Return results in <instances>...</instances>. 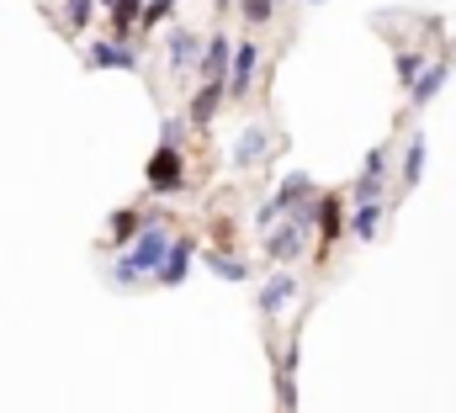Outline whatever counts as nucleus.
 Returning a JSON list of instances; mask_svg holds the SVG:
<instances>
[{
    "label": "nucleus",
    "mask_w": 456,
    "mask_h": 413,
    "mask_svg": "<svg viewBox=\"0 0 456 413\" xmlns=\"http://www.w3.org/2000/svg\"><path fill=\"white\" fill-rule=\"evenodd\" d=\"M271 11H276V0H244V21H255V27H260Z\"/></svg>",
    "instance_id": "18"
},
{
    "label": "nucleus",
    "mask_w": 456,
    "mask_h": 413,
    "mask_svg": "<svg viewBox=\"0 0 456 413\" xmlns=\"http://www.w3.org/2000/svg\"><path fill=\"white\" fill-rule=\"evenodd\" d=\"M265 149H271V138H265V127H249V133H244V143L233 149V165L244 170V165H255V159H260Z\"/></svg>",
    "instance_id": "7"
},
{
    "label": "nucleus",
    "mask_w": 456,
    "mask_h": 413,
    "mask_svg": "<svg viewBox=\"0 0 456 413\" xmlns=\"http://www.w3.org/2000/svg\"><path fill=\"white\" fill-rule=\"evenodd\" d=\"M218 101H224V85H218V80H213V85H208V91H202V96H197V101H191V122H197V127H202V122H208V117H213V111H218Z\"/></svg>",
    "instance_id": "10"
},
{
    "label": "nucleus",
    "mask_w": 456,
    "mask_h": 413,
    "mask_svg": "<svg viewBox=\"0 0 456 413\" xmlns=\"http://www.w3.org/2000/svg\"><path fill=\"white\" fill-rule=\"evenodd\" d=\"M181 181H186L181 154H175V143H165V149L154 154V165H149V186H154V191H175Z\"/></svg>",
    "instance_id": "3"
},
{
    "label": "nucleus",
    "mask_w": 456,
    "mask_h": 413,
    "mask_svg": "<svg viewBox=\"0 0 456 413\" xmlns=\"http://www.w3.org/2000/svg\"><path fill=\"white\" fill-rule=\"evenodd\" d=\"M446 69H452V64H436V69H425V80L414 85V106H425L436 91H441V85H446Z\"/></svg>",
    "instance_id": "11"
},
{
    "label": "nucleus",
    "mask_w": 456,
    "mask_h": 413,
    "mask_svg": "<svg viewBox=\"0 0 456 413\" xmlns=\"http://www.w3.org/2000/svg\"><path fill=\"white\" fill-rule=\"evenodd\" d=\"M91 21V0H69V27H86Z\"/></svg>",
    "instance_id": "21"
},
{
    "label": "nucleus",
    "mask_w": 456,
    "mask_h": 413,
    "mask_svg": "<svg viewBox=\"0 0 456 413\" xmlns=\"http://www.w3.org/2000/svg\"><path fill=\"white\" fill-rule=\"evenodd\" d=\"M292 292H297V281H292V276H276V281L260 292V308H265V312H281V303H287Z\"/></svg>",
    "instance_id": "9"
},
{
    "label": "nucleus",
    "mask_w": 456,
    "mask_h": 413,
    "mask_svg": "<svg viewBox=\"0 0 456 413\" xmlns=\"http://www.w3.org/2000/svg\"><path fill=\"white\" fill-rule=\"evenodd\" d=\"M377 223H382V212H377V206H361V212L350 217V233H355V239H371Z\"/></svg>",
    "instance_id": "14"
},
{
    "label": "nucleus",
    "mask_w": 456,
    "mask_h": 413,
    "mask_svg": "<svg viewBox=\"0 0 456 413\" xmlns=\"http://www.w3.org/2000/svg\"><path fill=\"white\" fill-rule=\"evenodd\" d=\"M224 64H228V37H213V43H208V59H202V69L218 80V75H224Z\"/></svg>",
    "instance_id": "12"
},
{
    "label": "nucleus",
    "mask_w": 456,
    "mask_h": 413,
    "mask_svg": "<svg viewBox=\"0 0 456 413\" xmlns=\"http://www.w3.org/2000/svg\"><path fill=\"white\" fill-rule=\"evenodd\" d=\"M91 64H96V69H138L133 48H122V43H96V48H91Z\"/></svg>",
    "instance_id": "4"
},
{
    "label": "nucleus",
    "mask_w": 456,
    "mask_h": 413,
    "mask_svg": "<svg viewBox=\"0 0 456 413\" xmlns=\"http://www.w3.org/2000/svg\"><path fill=\"white\" fill-rule=\"evenodd\" d=\"M319 233H324V239L340 233V202H335V197H324V206H319Z\"/></svg>",
    "instance_id": "15"
},
{
    "label": "nucleus",
    "mask_w": 456,
    "mask_h": 413,
    "mask_svg": "<svg viewBox=\"0 0 456 413\" xmlns=\"http://www.w3.org/2000/svg\"><path fill=\"white\" fill-rule=\"evenodd\" d=\"M303 239H308V206H297L292 223H271V228H265V255H271V260H292V255L303 249Z\"/></svg>",
    "instance_id": "2"
},
{
    "label": "nucleus",
    "mask_w": 456,
    "mask_h": 413,
    "mask_svg": "<svg viewBox=\"0 0 456 413\" xmlns=\"http://www.w3.org/2000/svg\"><path fill=\"white\" fill-rule=\"evenodd\" d=\"M255 64H260V48H255V43H244V48L233 53V85H228L233 96H244V91H249V75H255Z\"/></svg>",
    "instance_id": "5"
},
{
    "label": "nucleus",
    "mask_w": 456,
    "mask_h": 413,
    "mask_svg": "<svg viewBox=\"0 0 456 413\" xmlns=\"http://www.w3.org/2000/svg\"><path fill=\"white\" fill-rule=\"evenodd\" d=\"M170 16V0H154V5H143V27H154V21H165Z\"/></svg>",
    "instance_id": "20"
},
{
    "label": "nucleus",
    "mask_w": 456,
    "mask_h": 413,
    "mask_svg": "<svg viewBox=\"0 0 456 413\" xmlns=\"http://www.w3.org/2000/svg\"><path fill=\"white\" fill-rule=\"evenodd\" d=\"M112 233H117V239H133V233H138V217H133V212H117Z\"/></svg>",
    "instance_id": "19"
},
{
    "label": "nucleus",
    "mask_w": 456,
    "mask_h": 413,
    "mask_svg": "<svg viewBox=\"0 0 456 413\" xmlns=\"http://www.w3.org/2000/svg\"><path fill=\"white\" fill-rule=\"evenodd\" d=\"M165 244H170V228H165V217H149V228H143V239H138V244H133V255L122 260L127 271H117L112 281H133V276H149V271H154V265H159V260L170 255Z\"/></svg>",
    "instance_id": "1"
},
{
    "label": "nucleus",
    "mask_w": 456,
    "mask_h": 413,
    "mask_svg": "<svg viewBox=\"0 0 456 413\" xmlns=\"http://www.w3.org/2000/svg\"><path fill=\"white\" fill-rule=\"evenodd\" d=\"M419 69H425V53H403V59H398V75H403V80H425Z\"/></svg>",
    "instance_id": "17"
},
{
    "label": "nucleus",
    "mask_w": 456,
    "mask_h": 413,
    "mask_svg": "<svg viewBox=\"0 0 456 413\" xmlns=\"http://www.w3.org/2000/svg\"><path fill=\"white\" fill-rule=\"evenodd\" d=\"M419 170H425V138H414V143H409V159H403V186H414V181H419Z\"/></svg>",
    "instance_id": "13"
},
{
    "label": "nucleus",
    "mask_w": 456,
    "mask_h": 413,
    "mask_svg": "<svg viewBox=\"0 0 456 413\" xmlns=\"http://www.w3.org/2000/svg\"><path fill=\"white\" fill-rule=\"evenodd\" d=\"M197 48H202V37H197V32H175V37H170V69L197 64Z\"/></svg>",
    "instance_id": "6"
},
{
    "label": "nucleus",
    "mask_w": 456,
    "mask_h": 413,
    "mask_svg": "<svg viewBox=\"0 0 456 413\" xmlns=\"http://www.w3.org/2000/svg\"><path fill=\"white\" fill-rule=\"evenodd\" d=\"M213 271H218V276H228V281H244V276H249L233 255H213Z\"/></svg>",
    "instance_id": "16"
},
{
    "label": "nucleus",
    "mask_w": 456,
    "mask_h": 413,
    "mask_svg": "<svg viewBox=\"0 0 456 413\" xmlns=\"http://www.w3.org/2000/svg\"><path fill=\"white\" fill-rule=\"evenodd\" d=\"M186 265H191V244H170V255H165V271H159V281H165V287H175V281L186 276Z\"/></svg>",
    "instance_id": "8"
}]
</instances>
